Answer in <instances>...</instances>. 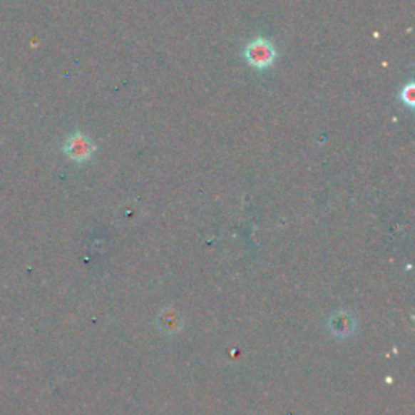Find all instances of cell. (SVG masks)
<instances>
[{
	"label": "cell",
	"instance_id": "6da1fadb",
	"mask_svg": "<svg viewBox=\"0 0 415 415\" xmlns=\"http://www.w3.org/2000/svg\"><path fill=\"white\" fill-rule=\"evenodd\" d=\"M244 57L252 68L266 70L276 62L277 51L270 39L258 36L247 44L244 51Z\"/></svg>",
	"mask_w": 415,
	"mask_h": 415
},
{
	"label": "cell",
	"instance_id": "7a4b0ae2",
	"mask_svg": "<svg viewBox=\"0 0 415 415\" xmlns=\"http://www.w3.org/2000/svg\"><path fill=\"white\" fill-rule=\"evenodd\" d=\"M94 153H96V145H94V141L90 136L81 132L72 133L63 143V154L70 159V161H73L76 164L91 161Z\"/></svg>",
	"mask_w": 415,
	"mask_h": 415
},
{
	"label": "cell",
	"instance_id": "3957f363",
	"mask_svg": "<svg viewBox=\"0 0 415 415\" xmlns=\"http://www.w3.org/2000/svg\"><path fill=\"white\" fill-rule=\"evenodd\" d=\"M414 93H415L414 83H409V85H406L404 88H402L401 93H399V99L407 106V108H414V104H415Z\"/></svg>",
	"mask_w": 415,
	"mask_h": 415
}]
</instances>
